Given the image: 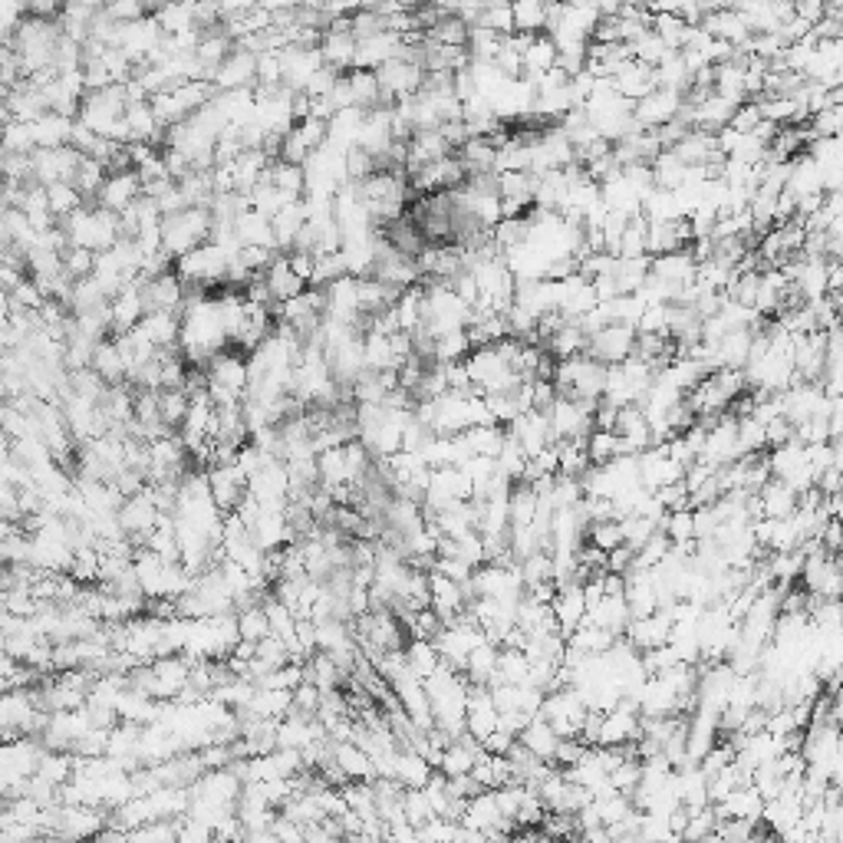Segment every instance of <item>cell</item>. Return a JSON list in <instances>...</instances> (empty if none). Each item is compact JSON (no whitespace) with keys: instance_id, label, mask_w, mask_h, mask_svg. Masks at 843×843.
Returning <instances> with one entry per match:
<instances>
[{"instance_id":"obj_61","label":"cell","mask_w":843,"mask_h":843,"mask_svg":"<svg viewBox=\"0 0 843 843\" xmlns=\"http://www.w3.org/2000/svg\"><path fill=\"white\" fill-rule=\"evenodd\" d=\"M432 570H442L445 577H452V580H458V583H468L471 577H475L478 567H471L468 560H462V557H435V567H432Z\"/></svg>"},{"instance_id":"obj_4","label":"cell","mask_w":843,"mask_h":843,"mask_svg":"<svg viewBox=\"0 0 843 843\" xmlns=\"http://www.w3.org/2000/svg\"><path fill=\"white\" fill-rule=\"evenodd\" d=\"M379 76V89H382V106H396L399 99L415 96L425 83V66L406 60V56H396L386 66L376 70Z\"/></svg>"},{"instance_id":"obj_6","label":"cell","mask_w":843,"mask_h":843,"mask_svg":"<svg viewBox=\"0 0 843 843\" xmlns=\"http://www.w3.org/2000/svg\"><path fill=\"white\" fill-rule=\"evenodd\" d=\"M356 47H359V40H356V33L350 30V17H336L333 24L323 30V40H320V53H323V60H327V66H333V70H353L356 66Z\"/></svg>"},{"instance_id":"obj_16","label":"cell","mask_w":843,"mask_h":843,"mask_svg":"<svg viewBox=\"0 0 843 843\" xmlns=\"http://www.w3.org/2000/svg\"><path fill=\"white\" fill-rule=\"evenodd\" d=\"M501 722V712H498V705H494V695L488 685H471V692H468V718H465V725H468V732L485 741L494 728H498Z\"/></svg>"},{"instance_id":"obj_57","label":"cell","mask_w":843,"mask_h":843,"mask_svg":"<svg viewBox=\"0 0 843 843\" xmlns=\"http://www.w3.org/2000/svg\"><path fill=\"white\" fill-rule=\"evenodd\" d=\"M63 267H66V274H70L73 280L89 277V274H93V267H96V251L70 244V247H66V254H63Z\"/></svg>"},{"instance_id":"obj_27","label":"cell","mask_w":843,"mask_h":843,"mask_svg":"<svg viewBox=\"0 0 843 843\" xmlns=\"http://www.w3.org/2000/svg\"><path fill=\"white\" fill-rule=\"evenodd\" d=\"M139 327L155 346H175L182 340V320H178L175 310H149Z\"/></svg>"},{"instance_id":"obj_56","label":"cell","mask_w":843,"mask_h":843,"mask_svg":"<svg viewBox=\"0 0 843 843\" xmlns=\"http://www.w3.org/2000/svg\"><path fill=\"white\" fill-rule=\"evenodd\" d=\"M257 86H284V63H280V50L257 53Z\"/></svg>"},{"instance_id":"obj_41","label":"cell","mask_w":843,"mask_h":843,"mask_svg":"<svg viewBox=\"0 0 843 843\" xmlns=\"http://www.w3.org/2000/svg\"><path fill=\"white\" fill-rule=\"evenodd\" d=\"M471 27H488L498 33H514V4L511 0H485L478 20Z\"/></svg>"},{"instance_id":"obj_64","label":"cell","mask_w":843,"mask_h":843,"mask_svg":"<svg viewBox=\"0 0 843 843\" xmlns=\"http://www.w3.org/2000/svg\"><path fill=\"white\" fill-rule=\"evenodd\" d=\"M834 722L843 728V692L837 695V705H834Z\"/></svg>"},{"instance_id":"obj_8","label":"cell","mask_w":843,"mask_h":843,"mask_svg":"<svg viewBox=\"0 0 843 843\" xmlns=\"http://www.w3.org/2000/svg\"><path fill=\"white\" fill-rule=\"evenodd\" d=\"M685 106V96L676 93V89H666V86H659L653 89L649 96H643L639 103L633 106V119L639 122L643 129H659V126H666V122H672L682 112Z\"/></svg>"},{"instance_id":"obj_30","label":"cell","mask_w":843,"mask_h":843,"mask_svg":"<svg viewBox=\"0 0 843 843\" xmlns=\"http://www.w3.org/2000/svg\"><path fill=\"white\" fill-rule=\"evenodd\" d=\"M93 369L99 376H103L109 386H116V382H126L129 369H126V359H122L116 340H99L96 343V353H93Z\"/></svg>"},{"instance_id":"obj_2","label":"cell","mask_w":843,"mask_h":843,"mask_svg":"<svg viewBox=\"0 0 843 843\" xmlns=\"http://www.w3.org/2000/svg\"><path fill=\"white\" fill-rule=\"evenodd\" d=\"M211 238V208H188L162 221V244L175 257H185Z\"/></svg>"},{"instance_id":"obj_32","label":"cell","mask_w":843,"mask_h":843,"mask_svg":"<svg viewBox=\"0 0 843 843\" xmlns=\"http://www.w3.org/2000/svg\"><path fill=\"white\" fill-rule=\"evenodd\" d=\"M267 178H271V182L280 191H284L287 198H303V191H307V168L287 162V159L271 162V168H267Z\"/></svg>"},{"instance_id":"obj_59","label":"cell","mask_w":843,"mask_h":843,"mask_svg":"<svg viewBox=\"0 0 843 843\" xmlns=\"http://www.w3.org/2000/svg\"><path fill=\"white\" fill-rule=\"evenodd\" d=\"M590 544L603 547L606 554H610V550H616L620 544H626V541H623V527H620V521H593V524H590Z\"/></svg>"},{"instance_id":"obj_60","label":"cell","mask_w":843,"mask_h":843,"mask_svg":"<svg viewBox=\"0 0 843 843\" xmlns=\"http://www.w3.org/2000/svg\"><path fill=\"white\" fill-rule=\"evenodd\" d=\"M323 702V689L317 682H300L294 689V708L290 712H300V715H317V708Z\"/></svg>"},{"instance_id":"obj_49","label":"cell","mask_w":843,"mask_h":843,"mask_svg":"<svg viewBox=\"0 0 843 843\" xmlns=\"http://www.w3.org/2000/svg\"><path fill=\"white\" fill-rule=\"evenodd\" d=\"M343 274H350V267H346V257L343 251H330V254H317V267H313V277H310V287H330L333 280H340Z\"/></svg>"},{"instance_id":"obj_40","label":"cell","mask_w":843,"mask_h":843,"mask_svg":"<svg viewBox=\"0 0 843 843\" xmlns=\"http://www.w3.org/2000/svg\"><path fill=\"white\" fill-rule=\"evenodd\" d=\"M47 195H50V211L56 215V221H66V218L73 215V211H80L83 201H86V195L73 182L47 185Z\"/></svg>"},{"instance_id":"obj_17","label":"cell","mask_w":843,"mask_h":843,"mask_svg":"<svg viewBox=\"0 0 843 843\" xmlns=\"http://www.w3.org/2000/svg\"><path fill=\"white\" fill-rule=\"evenodd\" d=\"M109 307H112V333H126L132 327H139L142 317L149 313L139 280H132V284L122 287L119 294L109 300Z\"/></svg>"},{"instance_id":"obj_18","label":"cell","mask_w":843,"mask_h":843,"mask_svg":"<svg viewBox=\"0 0 843 843\" xmlns=\"http://www.w3.org/2000/svg\"><path fill=\"white\" fill-rule=\"evenodd\" d=\"M215 86L218 89H244V86H257V53L234 47L228 53V60L218 66L215 73Z\"/></svg>"},{"instance_id":"obj_50","label":"cell","mask_w":843,"mask_h":843,"mask_svg":"<svg viewBox=\"0 0 843 843\" xmlns=\"http://www.w3.org/2000/svg\"><path fill=\"white\" fill-rule=\"evenodd\" d=\"M629 50H633V60L646 63V66H659L672 53L666 47V40H662L656 30H646L643 37H636L633 43H629Z\"/></svg>"},{"instance_id":"obj_5","label":"cell","mask_w":843,"mask_h":843,"mask_svg":"<svg viewBox=\"0 0 843 843\" xmlns=\"http://www.w3.org/2000/svg\"><path fill=\"white\" fill-rule=\"evenodd\" d=\"M83 155L76 145H60V149H37L33 152V182L56 185V182H73L76 168H80Z\"/></svg>"},{"instance_id":"obj_46","label":"cell","mask_w":843,"mask_h":843,"mask_svg":"<svg viewBox=\"0 0 843 843\" xmlns=\"http://www.w3.org/2000/svg\"><path fill=\"white\" fill-rule=\"evenodd\" d=\"M537 491L531 485H517L511 491V527H527L537 521Z\"/></svg>"},{"instance_id":"obj_43","label":"cell","mask_w":843,"mask_h":843,"mask_svg":"<svg viewBox=\"0 0 843 843\" xmlns=\"http://www.w3.org/2000/svg\"><path fill=\"white\" fill-rule=\"evenodd\" d=\"M587 452L593 458V465H606V462H613V458H620L626 455L623 452V438L620 432H606V429H593L590 438H587Z\"/></svg>"},{"instance_id":"obj_52","label":"cell","mask_w":843,"mask_h":843,"mask_svg":"<svg viewBox=\"0 0 843 843\" xmlns=\"http://www.w3.org/2000/svg\"><path fill=\"white\" fill-rule=\"evenodd\" d=\"M238 629H241V639H254V643H261V639L271 633L264 603H251V606H244V610H238Z\"/></svg>"},{"instance_id":"obj_55","label":"cell","mask_w":843,"mask_h":843,"mask_svg":"<svg viewBox=\"0 0 843 843\" xmlns=\"http://www.w3.org/2000/svg\"><path fill=\"white\" fill-rule=\"evenodd\" d=\"M402 807H406L409 824H415V827L429 824L435 817V807L429 801V794H425V788H406V794H402Z\"/></svg>"},{"instance_id":"obj_11","label":"cell","mask_w":843,"mask_h":843,"mask_svg":"<svg viewBox=\"0 0 843 843\" xmlns=\"http://www.w3.org/2000/svg\"><path fill=\"white\" fill-rule=\"evenodd\" d=\"M323 290H327V317L343 320V323H359V327L366 330V323L359 320L363 317V307H359V277L343 274L340 280H333V284Z\"/></svg>"},{"instance_id":"obj_37","label":"cell","mask_w":843,"mask_h":843,"mask_svg":"<svg viewBox=\"0 0 843 843\" xmlns=\"http://www.w3.org/2000/svg\"><path fill=\"white\" fill-rule=\"evenodd\" d=\"M366 369L369 373H386L399 369V356L392 350V340L382 333H366Z\"/></svg>"},{"instance_id":"obj_3","label":"cell","mask_w":843,"mask_h":843,"mask_svg":"<svg viewBox=\"0 0 843 843\" xmlns=\"http://www.w3.org/2000/svg\"><path fill=\"white\" fill-rule=\"evenodd\" d=\"M228 264H231V257L224 247H218L215 241H205L201 247H195V251H188L185 257H178L175 261V271L178 277L185 280V284L191 287H218L228 280Z\"/></svg>"},{"instance_id":"obj_21","label":"cell","mask_w":843,"mask_h":843,"mask_svg":"<svg viewBox=\"0 0 843 843\" xmlns=\"http://www.w3.org/2000/svg\"><path fill=\"white\" fill-rule=\"evenodd\" d=\"M208 376L215 386H224L231 392H241L247 396V379H251V369H247V359L238 353H218L215 359L208 363Z\"/></svg>"},{"instance_id":"obj_1","label":"cell","mask_w":843,"mask_h":843,"mask_svg":"<svg viewBox=\"0 0 843 843\" xmlns=\"http://www.w3.org/2000/svg\"><path fill=\"white\" fill-rule=\"evenodd\" d=\"M63 224V231H66V238H70V244L76 247H89V251H109L112 244H116L122 238V228H119V215L116 211H109L103 205H96V208H80V211H73L70 218L60 221Z\"/></svg>"},{"instance_id":"obj_25","label":"cell","mask_w":843,"mask_h":843,"mask_svg":"<svg viewBox=\"0 0 843 843\" xmlns=\"http://www.w3.org/2000/svg\"><path fill=\"white\" fill-rule=\"evenodd\" d=\"M264 277H267V284H271V290H274V297H277V303H284V300H290V297H297V294H303V290H307L310 284L307 280H303L294 267H290V257L280 251L274 261H271V267H267L264 271Z\"/></svg>"},{"instance_id":"obj_12","label":"cell","mask_w":843,"mask_h":843,"mask_svg":"<svg viewBox=\"0 0 843 843\" xmlns=\"http://www.w3.org/2000/svg\"><path fill=\"white\" fill-rule=\"evenodd\" d=\"M185 280L178 277V271H165L159 277L145 280L142 284V297H145V307L149 310H175L182 313L185 310Z\"/></svg>"},{"instance_id":"obj_14","label":"cell","mask_w":843,"mask_h":843,"mask_svg":"<svg viewBox=\"0 0 843 843\" xmlns=\"http://www.w3.org/2000/svg\"><path fill=\"white\" fill-rule=\"evenodd\" d=\"M402 47H406L402 33H396V30H382V33H376V37L359 40V47H356V66H359V70H379V66H386L389 60H396V56H402Z\"/></svg>"},{"instance_id":"obj_31","label":"cell","mask_w":843,"mask_h":843,"mask_svg":"<svg viewBox=\"0 0 843 843\" xmlns=\"http://www.w3.org/2000/svg\"><path fill=\"white\" fill-rule=\"evenodd\" d=\"M195 4L198 0H165V4L159 7V14H155V20H159V27L165 33H182V30H195Z\"/></svg>"},{"instance_id":"obj_54","label":"cell","mask_w":843,"mask_h":843,"mask_svg":"<svg viewBox=\"0 0 843 843\" xmlns=\"http://www.w3.org/2000/svg\"><path fill=\"white\" fill-rule=\"evenodd\" d=\"M159 402H162V422L165 425H182L185 422V415L191 409V396L185 389H162L159 392Z\"/></svg>"},{"instance_id":"obj_51","label":"cell","mask_w":843,"mask_h":843,"mask_svg":"<svg viewBox=\"0 0 843 843\" xmlns=\"http://www.w3.org/2000/svg\"><path fill=\"white\" fill-rule=\"evenodd\" d=\"M471 353L468 330H452L435 340V363H458Z\"/></svg>"},{"instance_id":"obj_47","label":"cell","mask_w":843,"mask_h":843,"mask_svg":"<svg viewBox=\"0 0 843 843\" xmlns=\"http://www.w3.org/2000/svg\"><path fill=\"white\" fill-rule=\"evenodd\" d=\"M106 178H109L106 162L93 159V155H83V162H80V168H76V175H73V185L89 198V195H99V188H103Z\"/></svg>"},{"instance_id":"obj_29","label":"cell","mask_w":843,"mask_h":843,"mask_svg":"<svg viewBox=\"0 0 843 843\" xmlns=\"http://www.w3.org/2000/svg\"><path fill=\"white\" fill-rule=\"evenodd\" d=\"M517 738H521V741H524V745H527V748H531V751H534V755H537V758H544V761H550V764H554V755H557V745H560V735L554 732V725H550V722H547V718H544V715H537V718H534V722H531V725H527V728H524V732H521V735H517Z\"/></svg>"},{"instance_id":"obj_36","label":"cell","mask_w":843,"mask_h":843,"mask_svg":"<svg viewBox=\"0 0 843 843\" xmlns=\"http://www.w3.org/2000/svg\"><path fill=\"white\" fill-rule=\"evenodd\" d=\"M406 656H409V672H415L422 682L429 679L438 669V662H442L432 639H422V636H412V643L406 646Z\"/></svg>"},{"instance_id":"obj_28","label":"cell","mask_w":843,"mask_h":843,"mask_svg":"<svg viewBox=\"0 0 843 843\" xmlns=\"http://www.w3.org/2000/svg\"><path fill=\"white\" fill-rule=\"evenodd\" d=\"M333 755H336V761H340V768L350 774V781H359V778L373 781L376 778L373 755L359 748L356 741H333Z\"/></svg>"},{"instance_id":"obj_39","label":"cell","mask_w":843,"mask_h":843,"mask_svg":"<svg viewBox=\"0 0 843 843\" xmlns=\"http://www.w3.org/2000/svg\"><path fill=\"white\" fill-rule=\"evenodd\" d=\"M514 4V30L544 33L547 30V0H511Z\"/></svg>"},{"instance_id":"obj_34","label":"cell","mask_w":843,"mask_h":843,"mask_svg":"<svg viewBox=\"0 0 843 843\" xmlns=\"http://www.w3.org/2000/svg\"><path fill=\"white\" fill-rule=\"evenodd\" d=\"M498 656H501V646H494L491 639H485V643L468 656V666H465L468 682L471 685H488L494 672H498Z\"/></svg>"},{"instance_id":"obj_24","label":"cell","mask_w":843,"mask_h":843,"mask_svg":"<svg viewBox=\"0 0 843 843\" xmlns=\"http://www.w3.org/2000/svg\"><path fill=\"white\" fill-rule=\"evenodd\" d=\"M274 221V238H277V251H294V241H297V234L303 231V224L310 221L307 215V201L297 198V201H290V205H284L277 211V215L271 218Z\"/></svg>"},{"instance_id":"obj_45","label":"cell","mask_w":843,"mask_h":843,"mask_svg":"<svg viewBox=\"0 0 843 843\" xmlns=\"http://www.w3.org/2000/svg\"><path fill=\"white\" fill-rule=\"evenodd\" d=\"M261 603H264L267 623H271V633L284 636V639H290V636L297 633V613L290 610V606H287L284 600L274 597V593H267V597H264Z\"/></svg>"},{"instance_id":"obj_15","label":"cell","mask_w":843,"mask_h":843,"mask_svg":"<svg viewBox=\"0 0 843 843\" xmlns=\"http://www.w3.org/2000/svg\"><path fill=\"white\" fill-rule=\"evenodd\" d=\"M429 583H432V610L442 616L445 626L455 623V616L468 606V593L458 580L445 577L442 570H432L429 573Z\"/></svg>"},{"instance_id":"obj_20","label":"cell","mask_w":843,"mask_h":843,"mask_svg":"<svg viewBox=\"0 0 843 843\" xmlns=\"http://www.w3.org/2000/svg\"><path fill=\"white\" fill-rule=\"evenodd\" d=\"M554 616L560 623V633L570 636L573 629L583 623V616H587V593H583V583H564V587H557V597H554Z\"/></svg>"},{"instance_id":"obj_33","label":"cell","mask_w":843,"mask_h":843,"mask_svg":"<svg viewBox=\"0 0 843 843\" xmlns=\"http://www.w3.org/2000/svg\"><path fill=\"white\" fill-rule=\"evenodd\" d=\"M386 234H389L392 247L402 251V254H409V257H419L425 251V244H429V241H425L422 228L412 218H396L392 224H386Z\"/></svg>"},{"instance_id":"obj_58","label":"cell","mask_w":843,"mask_h":843,"mask_svg":"<svg viewBox=\"0 0 843 843\" xmlns=\"http://www.w3.org/2000/svg\"><path fill=\"white\" fill-rule=\"evenodd\" d=\"M376 159L369 155L363 145H353L350 152H346V182H363V178H369L376 172Z\"/></svg>"},{"instance_id":"obj_62","label":"cell","mask_w":843,"mask_h":843,"mask_svg":"<svg viewBox=\"0 0 843 843\" xmlns=\"http://www.w3.org/2000/svg\"><path fill=\"white\" fill-rule=\"evenodd\" d=\"M514 741H517V735H511L508 728H494V732L485 738V751L488 755H508L514 748Z\"/></svg>"},{"instance_id":"obj_7","label":"cell","mask_w":843,"mask_h":843,"mask_svg":"<svg viewBox=\"0 0 843 843\" xmlns=\"http://www.w3.org/2000/svg\"><path fill=\"white\" fill-rule=\"evenodd\" d=\"M636 327H626V323H610V327H603L600 333L590 336L587 343V353L597 356L600 363L613 366V363H623V359L633 356L636 350Z\"/></svg>"},{"instance_id":"obj_26","label":"cell","mask_w":843,"mask_h":843,"mask_svg":"<svg viewBox=\"0 0 843 843\" xmlns=\"http://www.w3.org/2000/svg\"><path fill=\"white\" fill-rule=\"evenodd\" d=\"M234 231H238L241 244H261V247H274L277 251V238H274V221L257 208H244L238 221H234Z\"/></svg>"},{"instance_id":"obj_19","label":"cell","mask_w":843,"mask_h":843,"mask_svg":"<svg viewBox=\"0 0 843 843\" xmlns=\"http://www.w3.org/2000/svg\"><path fill=\"white\" fill-rule=\"evenodd\" d=\"M613 83L616 89L629 99V103H639L643 96H649L653 89H659V80H656V66H646V63H639V60H629L616 70L613 76Z\"/></svg>"},{"instance_id":"obj_10","label":"cell","mask_w":843,"mask_h":843,"mask_svg":"<svg viewBox=\"0 0 843 843\" xmlns=\"http://www.w3.org/2000/svg\"><path fill=\"white\" fill-rule=\"evenodd\" d=\"M208 485H211V498L218 501V508L224 514H231L234 508L241 504V498L247 494V485H251V478L244 475L238 465H215L208 468Z\"/></svg>"},{"instance_id":"obj_23","label":"cell","mask_w":843,"mask_h":843,"mask_svg":"<svg viewBox=\"0 0 843 843\" xmlns=\"http://www.w3.org/2000/svg\"><path fill=\"white\" fill-rule=\"evenodd\" d=\"M73 126H76V116H66V112H53V109L43 112L40 119H33L37 149H60V145H70Z\"/></svg>"},{"instance_id":"obj_22","label":"cell","mask_w":843,"mask_h":843,"mask_svg":"<svg viewBox=\"0 0 843 843\" xmlns=\"http://www.w3.org/2000/svg\"><path fill=\"white\" fill-rule=\"evenodd\" d=\"M797 498H801V491H794L788 481H781V478L768 481V485L755 494L761 517H791L797 511V504H801Z\"/></svg>"},{"instance_id":"obj_53","label":"cell","mask_w":843,"mask_h":843,"mask_svg":"<svg viewBox=\"0 0 843 843\" xmlns=\"http://www.w3.org/2000/svg\"><path fill=\"white\" fill-rule=\"evenodd\" d=\"M4 152H37V136H33V122L7 119L4 129Z\"/></svg>"},{"instance_id":"obj_35","label":"cell","mask_w":843,"mask_h":843,"mask_svg":"<svg viewBox=\"0 0 843 843\" xmlns=\"http://www.w3.org/2000/svg\"><path fill=\"white\" fill-rule=\"evenodd\" d=\"M435 768L429 764V758L419 755V751L412 748H399V774L396 778L406 784V788H425V784L432 781Z\"/></svg>"},{"instance_id":"obj_44","label":"cell","mask_w":843,"mask_h":843,"mask_svg":"<svg viewBox=\"0 0 843 843\" xmlns=\"http://www.w3.org/2000/svg\"><path fill=\"white\" fill-rule=\"evenodd\" d=\"M317 468H320V485H323V488H333V485H343V481H350L343 445L320 452V455H317Z\"/></svg>"},{"instance_id":"obj_13","label":"cell","mask_w":843,"mask_h":843,"mask_svg":"<svg viewBox=\"0 0 843 843\" xmlns=\"http://www.w3.org/2000/svg\"><path fill=\"white\" fill-rule=\"evenodd\" d=\"M136 198H142V178L136 168H126V172H109V178L96 195V205H103L119 215V211H126Z\"/></svg>"},{"instance_id":"obj_63","label":"cell","mask_w":843,"mask_h":843,"mask_svg":"<svg viewBox=\"0 0 843 843\" xmlns=\"http://www.w3.org/2000/svg\"><path fill=\"white\" fill-rule=\"evenodd\" d=\"M287 257H290V267H294V271L310 284L313 267H317V254H313V251H297V247H294V251H287Z\"/></svg>"},{"instance_id":"obj_48","label":"cell","mask_w":843,"mask_h":843,"mask_svg":"<svg viewBox=\"0 0 843 843\" xmlns=\"http://www.w3.org/2000/svg\"><path fill=\"white\" fill-rule=\"evenodd\" d=\"M468 24L462 17H442L438 24H432L429 30H425V37L435 40V43H448V47H468Z\"/></svg>"},{"instance_id":"obj_38","label":"cell","mask_w":843,"mask_h":843,"mask_svg":"<svg viewBox=\"0 0 843 843\" xmlns=\"http://www.w3.org/2000/svg\"><path fill=\"white\" fill-rule=\"evenodd\" d=\"M508 33H498V30H488V27H471L468 30V53L471 60H481V63H494L501 53V43Z\"/></svg>"},{"instance_id":"obj_42","label":"cell","mask_w":843,"mask_h":843,"mask_svg":"<svg viewBox=\"0 0 843 843\" xmlns=\"http://www.w3.org/2000/svg\"><path fill=\"white\" fill-rule=\"evenodd\" d=\"M70 577H76L80 583H93L103 577V554H99L96 544H80L73 554L70 564Z\"/></svg>"},{"instance_id":"obj_9","label":"cell","mask_w":843,"mask_h":843,"mask_svg":"<svg viewBox=\"0 0 843 843\" xmlns=\"http://www.w3.org/2000/svg\"><path fill=\"white\" fill-rule=\"evenodd\" d=\"M280 63H284V86L297 89V93L307 89V83L313 80V73H317L320 66H327L320 47H297V43L280 50Z\"/></svg>"}]
</instances>
